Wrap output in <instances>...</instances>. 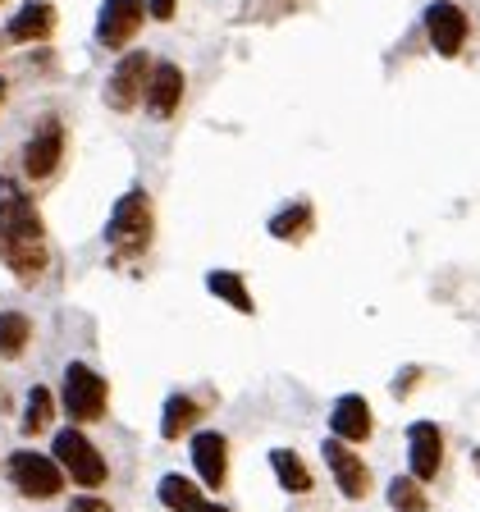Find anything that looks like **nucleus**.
<instances>
[{"mask_svg":"<svg viewBox=\"0 0 480 512\" xmlns=\"http://www.w3.org/2000/svg\"><path fill=\"white\" fill-rule=\"evenodd\" d=\"M439 471H444V430L435 421H412L407 426V476L426 485Z\"/></svg>","mask_w":480,"mask_h":512,"instance_id":"nucleus-7","label":"nucleus"},{"mask_svg":"<svg viewBox=\"0 0 480 512\" xmlns=\"http://www.w3.org/2000/svg\"><path fill=\"white\" fill-rule=\"evenodd\" d=\"M206 403L192 394H170L165 398V412H160V439H183L188 430H197V421H202Z\"/></svg>","mask_w":480,"mask_h":512,"instance_id":"nucleus-17","label":"nucleus"},{"mask_svg":"<svg viewBox=\"0 0 480 512\" xmlns=\"http://www.w3.org/2000/svg\"><path fill=\"white\" fill-rule=\"evenodd\" d=\"M60 403L69 412L74 426H92L106 416V403H110V384L101 371H92L87 362H69L64 366V389H60Z\"/></svg>","mask_w":480,"mask_h":512,"instance_id":"nucleus-4","label":"nucleus"},{"mask_svg":"<svg viewBox=\"0 0 480 512\" xmlns=\"http://www.w3.org/2000/svg\"><path fill=\"white\" fill-rule=\"evenodd\" d=\"M147 14L160 23H170L174 19V0H147Z\"/></svg>","mask_w":480,"mask_h":512,"instance_id":"nucleus-25","label":"nucleus"},{"mask_svg":"<svg viewBox=\"0 0 480 512\" xmlns=\"http://www.w3.org/2000/svg\"><path fill=\"white\" fill-rule=\"evenodd\" d=\"M467 14L453 5V0H435L426 10V37H430V46H435L444 60H453V55L462 51V42H467Z\"/></svg>","mask_w":480,"mask_h":512,"instance_id":"nucleus-12","label":"nucleus"},{"mask_svg":"<svg viewBox=\"0 0 480 512\" xmlns=\"http://www.w3.org/2000/svg\"><path fill=\"white\" fill-rule=\"evenodd\" d=\"M32 343V320L23 311H0V357L19 362Z\"/></svg>","mask_w":480,"mask_h":512,"instance_id":"nucleus-21","label":"nucleus"},{"mask_svg":"<svg viewBox=\"0 0 480 512\" xmlns=\"http://www.w3.org/2000/svg\"><path fill=\"white\" fill-rule=\"evenodd\" d=\"M51 458H55V467L64 471V480H74V485H83V490H101V485L110 480V467H106V458H101V448H96L78 426H69V430L55 435Z\"/></svg>","mask_w":480,"mask_h":512,"instance_id":"nucleus-3","label":"nucleus"},{"mask_svg":"<svg viewBox=\"0 0 480 512\" xmlns=\"http://www.w3.org/2000/svg\"><path fill=\"white\" fill-rule=\"evenodd\" d=\"M179 101H183V69L170 60H160L147 83V110L156 119H170L174 110H179Z\"/></svg>","mask_w":480,"mask_h":512,"instance_id":"nucleus-15","label":"nucleus"},{"mask_svg":"<svg viewBox=\"0 0 480 512\" xmlns=\"http://www.w3.org/2000/svg\"><path fill=\"white\" fill-rule=\"evenodd\" d=\"M151 234H156V211H151V197L142 188H128L124 197L115 202L106 224V243L119 261L128 256H142L151 247Z\"/></svg>","mask_w":480,"mask_h":512,"instance_id":"nucleus-2","label":"nucleus"},{"mask_svg":"<svg viewBox=\"0 0 480 512\" xmlns=\"http://www.w3.org/2000/svg\"><path fill=\"white\" fill-rule=\"evenodd\" d=\"M51 421H55V394L46 389V384H32L28 403H23L19 430H23V435H42V430H51Z\"/></svg>","mask_w":480,"mask_h":512,"instance_id":"nucleus-22","label":"nucleus"},{"mask_svg":"<svg viewBox=\"0 0 480 512\" xmlns=\"http://www.w3.org/2000/svg\"><path fill=\"white\" fill-rule=\"evenodd\" d=\"M0 261L23 284H37L46 275V261H51L42 215H37L28 192L10 179H0Z\"/></svg>","mask_w":480,"mask_h":512,"instance_id":"nucleus-1","label":"nucleus"},{"mask_svg":"<svg viewBox=\"0 0 480 512\" xmlns=\"http://www.w3.org/2000/svg\"><path fill=\"white\" fill-rule=\"evenodd\" d=\"M51 32H55V5H51V0H28V5H23V10L5 23V37H10L14 46L46 42Z\"/></svg>","mask_w":480,"mask_h":512,"instance_id":"nucleus-16","label":"nucleus"},{"mask_svg":"<svg viewBox=\"0 0 480 512\" xmlns=\"http://www.w3.org/2000/svg\"><path fill=\"white\" fill-rule=\"evenodd\" d=\"M5 476H10V485L23 494V499H60L64 494V471L55 467V458H46V453H37V448H19V453H10L5 458Z\"/></svg>","mask_w":480,"mask_h":512,"instance_id":"nucleus-5","label":"nucleus"},{"mask_svg":"<svg viewBox=\"0 0 480 512\" xmlns=\"http://www.w3.org/2000/svg\"><path fill=\"white\" fill-rule=\"evenodd\" d=\"M60 160H64V124L51 115L32 128V138L23 142V174H28L32 183L51 179V174L60 170Z\"/></svg>","mask_w":480,"mask_h":512,"instance_id":"nucleus-6","label":"nucleus"},{"mask_svg":"<svg viewBox=\"0 0 480 512\" xmlns=\"http://www.w3.org/2000/svg\"><path fill=\"white\" fill-rule=\"evenodd\" d=\"M156 499L165 503L170 512H229L224 503H211V499H206V494L197 490V480L179 476V471H170V476H160Z\"/></svg>","mask_w":480,"mask_h":512,"instance_id":"nucleus-14","label":"nucleus"},{"mask_svg":"<svg viewBox=\"0 0 480 512\" xmlns=\"http://www.w3.org/2000/svg\"><path fill=\"white\" fill-rule=\"evenodd\" d=\"M375 430V416H371V403H366L362 394H343L334 398L330 407V435L339 439V444H366Z\"/></svg>","mask_w":480,"mask_h":512,"instance_id":"nucleus-13","label":"nucleus"},{"mask_svg":"<svg viewBox=\"0 0 480 512\" xmlns=\"http://www.w3.org/2000/svg\"><path fill=\"white\" fill-rule=\"evenodd\" d=\"M320 453H325V467H330V476H334L343 499L357 503L371 494V467H366V458H357V453H352L348 444H339V439H325Z\"/></svg>","mask_w":480,"mask_h":512,"instance_id":"nucleus-9","label":"nucleus"},{"mask_svg":"<svg viewBox=\"0 0 480 512\" xmlns=\"http://www.w3.org/2000/svg\"><path fill=\"white\" fill-rule=\"evenodd\" d=\"M188 448H192L197 480H202L206 490H224V480H229V439L220 430H197Z\"/></svg>","mask_w":480,"mask_h":512,"instance_id":"nucleus-11","label":"nucleus"},{"mask_svg":"<svg viewBox=\"0 0 480 512\" xmlns=\"http://www.w3.org/2000/svg\"><path fill=\"white\" fill-rule=\"evenodd\" d=\"M142 19H147V0H106L101 5V19H96V42L119 51L138 37Z\"/></svg>","mask_w":480,"mask_h":512,"instance_id":"nucleus-10","label":"nucleus"},{"mask_svg":"<svg viewBox=\"0 0 480 512\" xmlns=\"http://www.w3.org/2000/svg\"><path fill=\"white\" fill-rule=\"evenodd\" d=\"M69 512H115L106 499H96V494H83V499L69 503Z\"/></svg>","mask_w":480,"mask_h":512,"instance_id":"nucleus-24","label":"nucleus"},{"mask_svg":"<svg viewBox=\"0 0 480 512\" xmlns=\"http://www.w3.org/2000/svg\"><path fill=\"white\" fill-rule=\"evenodd\" d=\"M389 508L394 512H430V499H426V490H421V480H412V476L389 480Z\"/></svg>","mask_w":480,"mask_h":512,"instance_id":"nucleus-23","label":"nucleus"},{"mask_svg":"<svg viewBox=\"0 0 480 512\" xmlns=\"http://www.w3.org/2000/svg\"><path fill=\"white\" fill-rule=\"evenodd\" d=\"M151 69H156V60H151L147 51H128L124 60L115 64V74H110V87H106V101L115 110H133L147 96V83H151Z\"/></svg>","mask_w":480,"mask_h":512,"instance_id":"nucleus-8","label":"nucleus"},{"mask_svg":"<svg viewBox=\"0 0 480 512\" xmlns=\"http://www.w3.org/2000/svg\"><path fill=\"white\" fill-rule=\"evenodd\" d=\"M206 288H211L220 302H229L238 316H252L256 311L252 293H247V279L238 275V270H211V275H206Z\"/></svg>","mask_w":480,"mask_h":512,"instance_id":"nucleus-20","label":"nucleus"},{"mask_svg":"<svg viewBox=\"0 0 480 512\" xmlns=\"http://www.w3.org/2000/svg\"><path fill=\"white\" fill-rule=\"evenodd\" d=\"M471 467H476V471H480V448H471Z\"/></svg>","mask_w":480,"mask_h":512,"instance_id":"nucleus-26","label":"nucleus"},{"mask_svg":"<svg viewBox=\"0 0 480 512\" xmlns=\"http://www.w3.org/2000/svg\"><path fill=\"white\" fill-rule=\"evenodd\" d=\"M270 471H275V480L288 494H311V485H316L307 462H302L293 448H270Z\"/></svg>","mask_w":480,"mask_h":512,"instance_id":"nucleus-19","label":"nucleus"},{"mask_svg":"<svg viewBox=\"0 0 480 512\" xmlns=\"http://www.w3.org/2000/svg\"><path fill=\"white\" fill-rule=\"evenodd\" d=\"M5 92H10V87H5V78H0V106H5Z\"/></svg>","mask_w":480,"mask_h":512,"instance_id":"nucleus-27","label":"nucleus"},{"mask_svg":"<svg viewBox=\"0 0 480 512\" xmlns=\"http://www.w3.org/2000/svg\"><path fill=\"white\" fill-rule=\"evenodd\" d=\"M270 238H279V243H302V238L316 229V211H311V202H288L284 211L270 215Z\"/></svg>","mask_w":480,"mask_h":512,"instance_id":"nucleus-18","label":"nucleus"}]
</instances>
